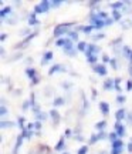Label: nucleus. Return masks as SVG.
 Returning a JSON list of instances; mask_svg holds the SVG:
<instances>
[{
  "label": "nucleus",
  "instance_id": "a211bd4d",
  "mask_svg": "<svg viewBox=\"0 0 132 154\" xmlns=\"http://www.w3.org/2000/svg\"><path fill=\"white\" fill-rule=\"evenodd\" d=\"M104 127H105V121H100L97 124V128H104Z\"/></svg>",
  "mask_w": 132,
  "mask_h": 154
},
{
  "label": "nucleus",
  "instance_id": "2f4dec72",
  "mask_svg": "<svg viewBox=\"0 0 132 154\" xmlns=\"http://www.w3.org/2000/svg\"><path fill=\"white\" fill-rule=\"evenodd\" d=\"M64 154H68V153H64Z\"/></svg>",
  "mask_w": 132,
  "mask_h": 154
},
{
  "label": "nucleus",
  "instance_id": "9d476101",
  "mask_svg": "<svg viewBox=\"0 0 132 154\" xmlns=\"http://www.w3.org/2000/svg\"><path fill=\"white\" fill-rule=\"evenodd\" d=\"M51 57H53V53H51V51H48V53H46V56H44V57H43V63L48 61V60H50V59H51Z\"/></svg>",
  "mask_w": 132,
  "mask_h": 154
},
{
  "label": "nucleus",
  "instance_id": "4468645a",
  "mask_svg": "<svg viewBox=\"0 0 132 154\" xmlns=\"http://www.w3.org/2000/svg\"><path fill=\"white\" fill-rule=\"evenodd\" d=\"M81 30H84L85 33H89L92 30V26H85V27H81Z\"/></svg>",
  "mask_w": 132,
  "mask_h": 154
},
{
  "label": "nucleus",
  "instance_id": "39448f33",
  "mask_svg": "<svg viewBox=\"0 0 132 154\" xmlns=\"http://www.w3.org/2000/svg\"><path fill=\"white\" fill-rule=\"evenodd\" d=\"M124 133H125V128L122 127V124H121V123H116V134H118V135H124Z\"/></svg>",
  "mask_w": 132,
  "mask_h": 154
},
{
  "label": "nucleus",
  "instance_id": "c756f323",
  "mask_svg": "<svg viewBox=\"0 0 132 154\" xmlns=\"http://www.w3.org/2000/svg\"><path fill=\"white\" fill-rule=\"evenodd\" d=\"M131 76H132V69H131Z\"/></svg>",
  "mask_w": 132,
  "mask_h": 154
},
{
  "label": "nucleus",
  "instance_id": "7ed1b4c3",
  "mask_svg": "<svg viewBox=\"0 0 132 154\" xmlns=\"http://www.w3.org/2000/svg\"><path fill=\"white\" fill-rule=\"evenodd\" d=\"M48 6H50V3L48 2H43L41 4H38L37 7H36V13H43V11H47L48 10Z\"/></svg>",
  "mask_w": 132,
  "mask_h": 154
},
{
  "label": "nucleus",
  "instance_id": "c85d7f7f",
  "mask_svg": "<svg viewBox=\"0 0 132 154\" xmlns=\"http://www.w3.org/2000/svg\"><path fill=\"white\" fill-rule=\"evenodd\" d=\"M6 113H7V111H6V108L2 107V114H6Z\"/></svg>",
  "mask_w": 132,
  "mask_h": 154
},
{
  "label": "nucleus",
  "instance_id": "f03ea898",
  "mask_svg": "<svg viewBox=\"0 0 132 154\" xmlns=\"http://www.w3.org/2000/svg\"><path fill=\"white\" fill-rule=\"evenodd\" d=\"M122 150V141L116 140L112 143V154H119Z\"/></svg>",
  "mask_w": 132,
  "mask_h": 154
},
{
  "label": "nucleus",
  "instance_id": "dca6fc26",
  "mask_svg": "<svg viewBox=\"0 0 132 154\" xmlns=\"http://www.w3.org/2000/svg\"><path fill=\"white\" fill-rule=\"evenodd\" d=\"M87 151H88V147H87V146H84L82 149H81V150H80V151L77 153V154H85Z\"/></svg>",
  "mask_w": 132,
  "mask_h": 154
},
{
  "label": "nucleus",
  "instance_id": "393cba45",
  "mask_svg": "<svg viewBox=\"0 0 132 154\" xmlns=\"http://www.w3.org/2000/svg\"><path fill=\"white\" fill-rule=\"evenodd\" d=\"M127 87H128V90H132V81H128Z\"/></svg>",
  "mask_w": 132,
  "mask_h": 154
},
{
  "label": "nucleus",
  "instance_id": "412c9836",
  "mask_svg": "<svg viewBox=\"0 0 132 154\" xmlns=\"http://www.w3.org/2000/svg\"><path fill=\"white\" fill-rule=\"evenodd\" d=\"M57 70H60V66H54V67L51 69V70H50V74H53L54 71H57Z\"/></svg>",
  "mask_w": 132,
  "mask_h": 154
},
{
  "label": "nucleus",
  "instance_id": "f8f14e48",
  "mask_svg": "<svg viewBox=\"0 0 132 154\" xmlns=\"http://www.w3.org/2000/svg\"><path fill=\"white\" fill-rule=\"evenodd\" d=\"M30 24H37V20H36V16L34 14H31V16H30Z\"/></svg>",
  "mask_w": 132,
  "mask_h": 154
},
{
  "label": "nucleus",
  "instance_id": "0eeeda50",
  "mask_svg": "<svg viewBox=\"0 0 132 154\" xmlns=\"http://www.w3.org/2000/svg\"><path fill=\"white\" fill-rule=\"evenodd\" d=\"M115 117H116L118 121H119V120H122L125 117V110H122V108H121V110H118V111H116V114H115Z\"/></svg>",
  "mask_w": 132,
  "mask_h": 154
},
{
  "label": "nucleus",
  "instance_id": "ddd939ff",
  "mask_svg": "<svg viewBox=\"0 0 132 154\" xmlns=\"http://www.w3.org/2000/svg\"><path fill=\"white\" fill-rule=\"evenodd\" d=\"M51 117L55 120V121H58V120H60V116H58V113H57V111H51Z\"/></svg>",
  "mask_w": 132,
  "mask_h": 154
},
{
  "label": "nucleus",
  "instance_id": "b1692460",
  "mask_svg": "<svg viewBox=\"0 0 132 154\" xmlns=\"http://www.w3.org/2000/svg\"><path fill=\"white\" fill-rule=\"evenodd\" d=\"M122 101H125V97L124 96H118V103H122Z\"/></svg>",
  "mask_w": 132,
  "mask_h": 154
},
{
  "label": "nucleus",
  "instance_id": "f257e3e1",
  "mask_svg": "<svg viewBox=\"0 0 132 154\" xmlns=\"http://www.w3.org/2000/svg\"><path fill=\"white\" fill-rule=\"evenodd\" d=\"M68 26H70V24H60V26H57L55 30H54V36L58 37V36H61L62 33H65V32H67V29H68Z\"/></svg>",
  "mask_w": 132,
  "mask_h": 154
},
{
  "label": "nucleus",
  "instance_id": "9b49d317",
  "mask_svg": "<svg viewBox=\"0 0 132 154\" xmlns=\"http://www.w3.org/2000/svg\"><path fill=\"white\" fill-rule=\"evenodd\" d=\"M67 43H68V40H65V39H58V41H57V46H65Z\"/></svg>",
  "mask_w": 132,
  "mask_h": 154
},
{
  "label": "nucleus",
  "instance_id": "1a4fd4ad",
  "mask_svg": "<svg viewBox=\"0 0 132 154\" xmlns=\"http://www.w3.org/2000/svg\"><path fill=\"white\" fill-rule=\"evenodd\" d=\"M62 149H64V138H61L58 141V144L55 146V150H62Z\"/></svg>",
  "mask_w": 132,
  "mask_h": 154
},
{
  "label": "nucleus",
  "instance_id": "423d86ee",
  "mask_svg": "<svg viewBox=\"0 0 132 154\" xmlns=\"http://www.w3.org/2000/svg\"><path fill=\"white\" fill-rule=\"evenodd\" d=\"M100 108H101V111H102L104 114H108V111H109V106H108L107 103H101Z\"/></svg>",
  "mask_w": 132,
  "mask_h": 154
},
{
  "label": "nucleus",
  "instance_id": "5701e85b",
  "mask_svg": "<svg viewBox=\"0 0 132 154\" xmlns=\"http://www.w3.org/2000/svg\"><path fill=\"white\" fill-rule=\"evenodd\" d=\"M119 17H121V16H119L118 11H114V19H115V20H119Z\"/></svg>",
  "mask_w": 132,
  "mask_h": 154
},
{
  "label": "nucleus",
  "instance_id": "6ab92c4d",
  "mask_svg": "<svg viewBox=\"0 0 132 154\" xmlns=\"http://www.w3.org/2000/svg\"><path fill=\"white\" fill-rule=\"evenodd\" d=\"M9 11H10V7H4V10H2V16H6Z\"/></svg>",
  "mask_w": 132,
  "mask_h": 154
},
{
  "label": "nucleus",
  "instance_id": "aec40b11",
  "mask_svg": "<svg viewBox=\"0 0 132 154\" xmlns=\"http://www.w3.org/2000/svg\"><path fill=\"white\" fill-rule=\"evenodd\" d=\"M116 135H118V134H116V133H112V134L109 135V138H111V140H112V143H114V141H116Z\"/></svg>",
  "mask_w": 132,
  "mask_h": 154
},
{
  "label": "nucleus",
  "instance_id": "6e6552de",
  "mask_svg": "<svg viewBox=\"0 0 132 154\" xmlns=\"http://www.w3.org/2000/svg\"><path fill=\"white\" fill-rule=\"evenodd\" d=\"M112 84H114V81L111 80V78H108V80L105 81V84H104V89H105V90H109L111 87H112Z\"/></svg>",
  "mask_w": 132,
  "mask_h": 154
},
{
  "label": "nucleus",
  "instance_id": "4be33fe9",
  "mask_svg": "<svg viewBox=\"0 0 132 154\" xmlns=\"http://www.w3.org/2000/svg\"><path fill=\"white\" fill-rule=\"evenodd\" d=\"M62 103H64V101H62V98H57V100L54 101V104H55V106H60V104H62Z\"/></svg>",
  "mask_w": 132,
  "mask_h": 154
},
{
  "label": "nucleus",
  "instance_id": "a878e982",
  "mask_svg": "<svg viewBox=\"0 0 132 154\" xmlns=\"http://www.w3.org/2000/svg\"><path fill=\"white\" fill-rule=\"evenodd\" d=\"M122 3H115V4H112V7H121Z\"/></svg>",
  "mask_w": 132,
  "mask_h": 154
},
{
  "label": "nucleus",
  "instance_id": "20e7f679",
  "mask_svg": "<svg viewBox=\"0 0 132 154\" xmlns=\"http://www.w3.org/2000/svg\"><path fill=\"white\" fill-rule=\"evenodd\" d=\"M94 70L97 71L98 74H102V76H104V74H107V69H105V66H104V64H101V66H95Z\"/></svg>",
  "mask_w": 132,
  "mask_h": 154
},
{
  "label": "nucleus",
  "instance_id": "f3484780",
  "mask_svg": "<svg viewBox=\"0 0 132 154\" xmlns=\"http://www.w3.org/2000/svg\"><path fill=\"white\" fill-rule=\"evenodd\" d=\"M87 60H88V61H91V63H95L97 57H95V56H89V57H87Z\"/></svg>",
  "mask_w": 132,
  "mask_h": 154
},
{
  "label": "nucleus",
  "instance_id": "7c9ffc66",
  "mask_svg": "<svg viewBox=\"0 0 132 154\" xmlns=\"http://www.w3.org/2000/svg\"><path fill=\"white\" fill-rule=\"evenodd\" d=\"M131 60H132V54H131Z\"/></svg>",
  "mask_w": 132,
  "mask_h": 154
},
{
  "label": "nucleus",
  "instance_id": "2eb2a0df",
  "mask_svg": "<svg viewBox=\"0 0 132 154\" xmlns=\"http://www.w3.org/2000/svg\"><path fill=\"white\" fill-rule=\"evenodd\" d=\"M77 47H78V50H85V43H84V41H81V43H78V46H77Z\"/></svg>",
  "mask_w": 132,
  "mask_h": 154
},
{
  "label": "nucleus",
  "instance_id": "bb28decb",
  "mask_svg": "<svg viewBox=\"0 0 132 154\" xmlns=\"http://www.w3.org/2000/svg\"><path fill=\"white\" fill-rule=\"evenodd\" d=\"M111 64H112V67H114V69L116 67V66H115V64H116V63H115V60H111Z\"/></svg>",
  "mask_w": 132,
  "mask_h": 154
},
{
  "label": "nucleus",
  "instance_id": "cd10ccee",
  "mask_svg": "<svg viewBox=\"0 0 132 154\" xmlns=\"http://www.w3.org/2000/svg\"><path fill=\"white\" fill-rule=\"evenodd\" d=\"M128 150H129V151H132V143L128 144Z\"/></svg>",
  "mask_w": 132,
  "mask_h": 154
}]
</instances>
